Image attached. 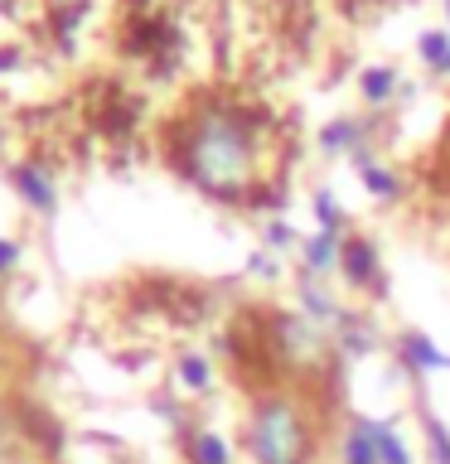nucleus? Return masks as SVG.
Wrapping results in <instances>:
<instances>
[{"mask_svg": "<svg viewBox=\"0 0 450 464\" xmlns=\"http://www.w3.org/2000/svg\"><path fill=\"white\" fill-rule=\"evenodd\" d=\"M174 169L199 194L242 203L267 174V121L238 102H203L174 130Z\"/></svg>", "mask_w": 450, "mask_h": 464, "instance_id": "1", "label": "nucleus"}, {"mask_svg": "<svg viewBox=\"0 0 450 464\" xmlns=\"http://www.w3.org/2000/svg\"><path fill=\"white\" fill-rule=\"evenodd\" d=\"M247 459L252 464H315V411L296 392L271 387L247 411Z\"/></svg>", "mask_w": 450, "mask_h": 464, "instance_id": "2", "label": "nucleus"}, {"mask_svg": "<svg viewBox=\"0 0 450 464\" xmlns=\"http://www.w3.org/2000/svg\"><path fill=\"white\" fill-rule=\"evenodd\" d=\"M339 281L354 290V295H368V300L387 295V266H383V252H377L373 237H363V232H348V237H344Z\"/></svg>", "mask_w": 450, "mask_h": 464, "instance_id": "3", "label": "nucleus"}, {"mask_svg": "<svg viewBox=\"0 0 450 464\" xmlns=\"http://www.w3.org/2000/svg\"><path fill=\"white\" fill-rule=\"evenodd\" d=\"M271 343H276V353H281L286 362H319L329 353V334L310 324L300 310H286V314H276L271 319Z\"/></svg>", "mask_w": 450, "mask_h": 464, "instance_id": "4", "label": "nucleus"}, {"mask_svg": "<svg viewBox=\"0 0 450 464\" xmlns=\"http://www.w3.org/2000/svg\"><path fill=\"white\" fill-rule=\"evenodd\" d=\"M392 358H397L406 382H426V377H435V372H450V353L421 329H397L392 334Z\"/></svg>", "mask_w": 450, "mask_h": 464, "instance_id": "5", "label": "nucleus"}, {"mask_svg": "<svg viewBox=\"0 0 450 464\" xmlns=\"http://www.w3.org/2000/svg\"><path fill=\"white\" fill-rule=\"evenodd\" d=\"M373 126H377V111L368 116H334V121L319 126V155L325 160H354L358 150H373Z\"/></svg>", "mask_w": 450, "mask_h": 464, "instance_id": "6", "label": "nucleus"}, {"mask_svg": "<svg viewBox=\"0 0 450 464\" xmlns=\"http://www.w3.org/2000/svg\"><path fill=\"white\" fill-rule=\"evenodd\" d=\"M296 310L334 339V334L344 329V319L354 314V304L339 300V290H329L325 281H315V276H300V285H296Z\"/></svg>", "mask_w": 450, "mask_h": 464, "instance_id": "7", "label": "nucleus"}, {"mask_svg": "<svg viewBox=\"0 0 450 464\" xmlns=\"http://www.w3.org/2000/svg\"><path fill=\"white\" fill-rule=\"evenodd\" d=\"M334 464H383L377 455V416H344L339 440H334Z\"/></svg>", "mask_w": 450, "mask_h": 464, "instance_id": "8", "label": "nucleus"}, {"mask_svg": "<svg viewBox=\"0 0 450 464\" xmlns=\"http://www.w3.org/2000/svg\"><path fill=\"white\" fill-rule=\"evenodd\" d=\"M402 97H412V87H406L402 68L373 63V68H363V72H358V102H363L368 111H387L392 102H402Z\"/></svg>", "mask_w": 450, "mask_h": 464, "instance_id": "9", "label": "nucleus"}, {"mask_svg": "<svg viewBox=\"0 0 450 464\" xmlns=\"http://www.w3.org/2000/svg\"><path fill=\"white\" fill-rule=\"evenodd\" d=\"M348 165L358 169V184H363V194L368 198H377V203H397L402 194H406V184H402V174L392 169V165H383L377 160V150H358Z\"/></svg>", "mask_w": 450, "mask_h": 464, "instance_id": "10", "label": "nucleus"}, {"mask_svg": "<svg viewBox=\"0 0 450 464\" xmlns=\"http://www.w3.org/2000/svg\"><path fill=\"white\" fill-rule=\"evenodd\" d=\"M339 256H344V232H310L300 242V276H315V281H329L339 276Z\"/></svg>", "mask_w": 450, "mask_h": 464, "instance_id": "11", "label": "nucleus"}, {"mask_svg": "<svg viewBox=\"0 0 450 464\" xmlns=\"http://www.w3.org/2000/svg\"><path fill=\"white\" fill-rule=\"evenodd\" d=\"M184 464H238V455H232L228 435H218L209 426H194L184 435Z\"/></svg>", "mask_w": 450, "mask_h": 464, "instance_id": "12", "label": "nucleus"}, {"mask_svg": "<svg viewBox=\"0 0 450 464\" xmlns=\"http://www.w3.org/2000/svg\"><path fill=\"white\" fill-rule=\"evenodd\" d=\"M15 194H20L34 213H54L58 208V188L49 179V169H39V165H20V169H15Z\"/></svg>", "mask_w": 450, "mask_h": 464, "instance_id": "13", "label": "nucleus"}, {"mask_svg": "<svg viewBox=\"0 0 450 464\" xmlns=\"http://www.w3.org/2000/svg\"><path fill=\"white\" fill-rule=\"evenodd\" d=\"M377 343H383V339H377L373 319L363 314V310H354V314L344 319V329L334 334V348H339L344 358H368V353H377Z\"/></svg>", "mask_w": 450, "mask_h": 464, "instance_id": "14", "label": "nucleus"}, {"mask_svg": "<svg viewBox=\"0 0 450 464\" xmlns=\"http://www.w3.org/2000/svg\"><path fill=\"white\" fill-rule=\"evenodd\" d=\"M416 58H421V68H426L431 78H450V29H445V24L421 29Z\"/></svg>", "mask_w": 450, "mask_h": 464, "instance_id": "15", "label": "nucleus"}, {"mask_svg": "<svg viewBox=\"0 0 450 464\" xmlns=\"http://www.w3.org/2000/svg\"><path fill=\"white\" fill-rule=\"evenodd\" d=\"M377 455L383 464H416V445L406 440L397 416H377Z\"/></svg>", "mask_w": 450, "mask_h": 464, "instance_id": "16", "label": "nucleus"}, {"mask_svg": "<svg viewBox=\"0 0 450 464\" xmlns=\"http://www.w3.org/2000/svg\"><path fill=\"white\" fill-rule=\"evenodd\" d=\"M310 213H315V227H319V232H344V237L354 232V227H348L344 203L334 198V188H329V184H319L315 194H310Z\"/></svg>", "mask_w": 450, "mask_h": 464, "instance_id": "17", "label": "nucleus"}, {"mask_svg": "<svg viewBox=\"0 0 450 464\" xmlns=\"http://www.w3.org/2000/svg\"><path fill=\"white\" fill-rule=\"evenodd\" d=\"M421 455L426 464H450V426L435 411H421Z\"/></svg>", "mask_w": 450, "mask_h": 464, "instance_id": "18", "label": "nucleus"}, {"mask_svg": "<svg viewBox=\"0 0 450 464\" xmlns=\"http://www.w3.org/2000/svg\"><path fill=\"white\" fill-rule=\"evenodd\" d=\"M174 372H180V387H184V392H194V397H203V392H213V382H218L213 358H203V353H184Z\"/></svg>", "mask_w": 450, "mask_h": 464, "instance_id": "19", "label": "nucleus"}, {"mask_svg": "<svg viewBox=\"0 0 450 464\" xmlns=\"http://www.w3.org/2000/svg\"><path fill=\"white\" fill-rule=\"evenodd\" d=\"M300 242H305V237L286 223V218H267V223H261V246H267V252H276V256H286L290 246L300 252Z\"/></svg>", "mask_w": 450, "mask_h": 464, "instance_id": "20", "label": "nucleus"}, {"mask_svg": "<svg viewBox=\"0 0 450 464\" xmlns=\"http://www.w3.org/2000/svg\"><path fill=\"white\" fill-rule=\"evenodd\" d=\"M281 256L276 252H267V246H261V252H252V261H247V276H257V281H281Z\"/></svg>", "mask_w": 450, "mask_h": 464, "instance_id": "21", "label": "nucleus"}, {"mask_svg": "<svg viewBox=\"0 0 450 464\" xmlns=\"http://www.w3.org/2000/svg\"><path fill=\"white\" fill-rule=\"evenodd\" d=\"M15 266H20V242L0 237V276H10Z\"/></svg>", "mask_w": 450, "mask_h": 464, "instance_id": "22", "label": "nucleus"}, {"mask_svg": "<svg viewBox=\"0 0 450 464\" xmlns=\"http://www.w3.org/2000/svg\"><path fill=\"white\" fill-rule=\"evenodd\" d=\"M5 459H10V445H5V440H0V464H5Z\"/></svg>", "mask_w": 450, "mask_h": 464, "instance_id": "23", "label": "nucleus"}, {"mask_svg": "<svg viewBox=\"0 0 450 464\" xmlns=\"http://www.w3.org/2000/svg\"><path fill=\"white\" fill-rule=\"evenodd\" d=\"M441 5H445V29H450V0H441Z\"/></svg>", "mask_w": 450, "mask_h": 464, "instance_id": "24", "label": "nucleus"}]
</instances>
